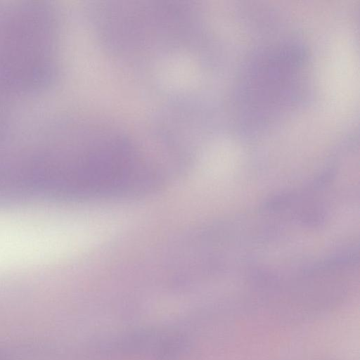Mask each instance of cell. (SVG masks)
Here are the masks:
<instances>
[{
	"mask_svg": "<svg viewBox=\"0 0 360 360\" xmlns=\"http://www.w3.org/2000/svg\"><path fill=\"white\" fill-rule=\"evenodd\" d=\"M259 56L246 72L242 92L247 106L263 112L288 97L304 57L292 46L271 49Z\"/></svg>",
	"mask_w": 360,
	"mask_h": 360,
	"instance_id": "obj_1",
	"label": "cell"
}]
</instances>
